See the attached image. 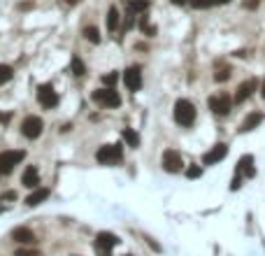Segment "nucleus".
Segmentation results:
<instances>
[{
    "instance_id": "f257e3e1",
    "label": "nucleus",
    "mask_w": 265,
    "mask_h": 256,
    "mask_svg": "<svg viewBox=\"0 0 265 256\" xmlns=\"http://www.w3.org/2000/svg\"><path fill=\"white\" fill-rule=\"evenodd\" d=\"M175 121L179 123V126L188 128L195 123V107H193L191 100H186V98H179L175 103Z\"/></svg>"
},
{
    "instance_id": "f03ea898",
    "label": "nucleus",
    "mask_w": 265,
    "mask_h": 256,
    "mask_svg": "<svg viewBox=\"0 0 265 256\" xmlns=\"http://www.w3.org/2000/svg\"><path fill=\"white\" fill-rule=\"evenodd\" d=\"M96 159L103 165H116L123 159V149H121V145H105L96 152Z\"/></svg>"
},
{
    "instance_id": "7ed1b4c3",
    "label": "nucleus",
    "mask_w": 265,
    "mask_h": 256,
    "mask_svg": "<svg viewBox=\"0 0 265 256\" xmlns=\"http://www.w3.org/2000/svg\"><path fill=\"white\" fill-rule=\"evenodd\" d=\"M26 152H21V149H10V152H3L0 154V172L3 175H10V172L17 168L21 161H24Z\"/></svg>"
},
{
    "instance_id": "20e7f679",
    "label": "nucleus",
    "mask_w": 265,
    "mask_h": 256,
    "mask_svg": "<svg viewBox=\"0 0 265 256\" xmlns=\"http://www.w3.org/2000/svg\"><path fill=\"white\" fill-rule=\"evenodd\" d=\"M121 240L116 238L114 233H107V231H100L96 235V251L100 256H109V251H112V247H116Z\"/></svg>"
},
{
    "instance_id": "39448f33",
    "label": "nucleus",
    "mask_w": 265,
    "mask_h": 256,
    "mask_svg": "<svg viewBox=\"0 0 265 256\" xmlns=\"http://www.w3.org/2000/svg\"><path fill=\"white\" fill-rule=\"evenodd\" d=\"M42 128H44V123H42V119L40 116H26L24 119V123H21V133L28 138V140H37L40 135H42Z\"/></svg>"
},
{
    "instance_id": "423d86ee",
    "label": "nucleus",
    "mask_w": 265,
    "mask_h": 256,
    "mask_svg": "<svg viewBox=\"0 0 265 256\" xmlns=\"http://www.w3.org/2000/svg\"><path fill=\"white\" fill-rule=\"evenodd\" d=\"M93 100H96L98 105H103V107H119L121 105V98L119 93L114 91V89H98V91H93Z\"/></svg>"
},
{
    "instance_id": "0eeeda50",
    "label": "nucleus",
    "mask_w": 265,
    "mask_h": 256,
    "mask_svg": "<svg viewBox=\"0 0 265 256\" xmlns=\"http://www.w3.org/2000/svg\"><path fill=\"white\" fill-rule=\"evenodd\" d=\"M37 100H40L42 107L51 110V107L58 105V93L54 91V86H51V84H42L40 89H37Z\"/></svg>"
},
{
    "instance_id": "6e6552de",
    "label": "nucleus",
    "mask_w": 265,
    "mask_h": 256,
    "mask_svg": "<svg viewBox=\"0 0 265 256\" xmlns=\"http://www.w3.org/2000/svg\"><path fill=\"white\" fill-rule=\"evenodd\" d=\"M210 110L219 116H226L230 110H233V100H230L226 93H219V96L210 98Z\"/></svg>"
},
{
    "instance_id": "1a4fd4ad",
    "label": "nucleus",
    "mask_w": 265,
    "mask_h": 256,
    "mask_svg": "<svg viewBox=\"0 0 265 256\" xmlns=\"http://www.w3.org/2000/svg\"><path fill=\"white\" fill-rule=\"evenodd\" d=\"M163 168L168 172H181V168H184L181 154L177 149H165V154H163Z\"/></svg>"
},
{
    "instance_id": "9d476101",
    "label": "nucleus",
    "mask_w": 265,
    "mask_h": 256,
    "mask_svg": "<svg viewBox=\"0 0 265 256\" xmlns=\"http://www.w3.org/2000/svg\"><path fill=\"white\" fill-rule=\"evenodd\" d=\"M226 154H228V145H223V142H219V145H214L210 149V152L203 156V163L205 165H217L219 161L226 159Z\"/></svg>"
},
{
    "instance_id": "9b49d317",
    "label": "nucleus",
    "mask_w": 265,
    "mask_h": 256,
    "mask_svg": "<svg viewBox=\"0 0 265 256\" xmlns=\"http://www.w3.org/2000/svg\"><path fill=\"white\" fill-rule=\"evenodd\" d=\"M123 82H126V86L130 91H140V86H142V70H140V66L128 68L123 73Z\"/></svg>"
},
{
    "instance_id": "f8f14e48",
    "label": "nucleus",
    "mask_w": 265,
    "mask_h": 256,
    "mask_svg": "<svg viewBox=\"0 0 265 256\" xmlns=\"http://www.w3.org/2000/svg\"><path fill=\"white\" fill-rule=\"evenodd\" d=\"M256 86H258V82L256 80H247L242 82L240 86H237V93H235V103H244L249 96H251L253 91H256Z\"/></svg>"
},
{
    "instance_id": "ddd939ff",
    "label": "nucleus",
    "mask_w": 265,
    "mask_h": 256,
    "mask_svg": "<svg viewBox=\"0 0 265 256\" xmlns=\"http://www.w3.org/2000/svg\"><path fill=\"white\" fill-rule=\"evenodd\" d=\"M12 240H17L19 244H35L37 242V238H35V233L30 231V228H14L12 231Z\"/></svg>"
},
{
    "instance_id": "4468645a",
    "label": "nucleus",
    "mask_w": 265,
    "mask_h": 256,
    "mask_svg": "<svg viewBox=\"0 0 265 256\" xmlns=\"http://www.w3.org/2000/svg\"><path fill=\"white\" fill-rule=\"evenodd\" d=\"M21 184L28 186V189H37V184H40V172H37V168L28 165L26 172H24V177H21Z\"/></svg>"
},
{
    "instance_id": "2eb2a0df",
    "label": "nucleus",
    "mask_w": 265,
    "mask_h": 256,
    "mask_svg": "<svg viewBox=\"0 0 265 256\" xmlns=\"http://www.w3.org/2000/svg\"><path fill=\"white\" fill-rule=\"evenodd\" d=\"M265 116H263V112H251V114L242 121V126H240V131L242 133H249V131H253L256 126H260V121H263Z\"/></svg>"
},
{
    "instance_id": "dca6fc26",
    "label": "nucleus",
    "mask_w": 265,
    "mask_h": 256,
    "mask_svg": "<svg viewBox=\"0 0 265 256\" xmlns=\"http://www.w3.org/2000/svg\"><path fill=\"white\" fill-rule=\"evenodd\" d=\"M237 175H247V177H253L256 175V168H253V156H242L240 163H237Z\"/></svg>"
},
{
    "instance_id": "f3484780",
    "label": "nucleus",
    "mask_w": 265,
    "mask_h": 256,
    "mask_svg": "<svg viewBox=\"0 0 265 256\" xmlns=\"http://www.w3.org/2000/svg\"><path fill=\"white\" fill-rule=\"evenodd\" d=\"M49 198V189H35L33 194L26 198V205H30V208H35V205H40V203H44Z\"/></svg>"
},
{
    "instance_id": "a211bd4d",
    "label": "nucleus",
    "mask_w": 265,
    "mask_h": 256,
    "mask_svg": "<svg viewBox=\"0 0 265 256\" xmlns=\"http://www.w3.org/2000/svg\"><path fill=\"white\" fill-rule=\"evenodd\" d=\"M126 7L130 10V12H135V14L147 12V10H149V0H128Z\"/></svg>"
},
{
    "instance_id": "6ab92c4d",
    "label": "nucleus",
    "mask_w": 265,
    "mask_h": 256,
    "mask_svg": "<svg viewBox=\"0 0 265 256\" xmlns=\"http://www.w3.org/2000/svg\"><path fill=\"white\" fill-rule=\"evenodd\" d=\"M123 140L128 142V147H132V149H138L140 147V135L135 133V131H132V128H123Z\"/></svg>"
},
{
    "instance_id": "aec40b11",
    "label": "nucleus",
    "mask_w": 265,
    "mask_h": 256,
    "mask_svg": "<svg viewBox=\"0 0 265 256\" xmlns=\"http://www.w3.org/2000/svg\"><path fill=\"white\" fill-rule=\"evenodd\" d=\"M107 28L109 31H116V28H119V10H116L114 5L109 7V12H107Z\"/></svg>"
},
{
    "instance_id": "412c9836",
    "label": "nucleus",
    "mask_w": 265,
    "mask_h": 256,
    "mask_svg": "<svg viewBox=\"0 0 265 256\" xmlns=\"http://www.w3.org/2000/svg\"><path fill=\"white\" fill-rule=\"evenodd\" d=\"M84 37L89 40V42H93V44L100 42V33H98L96 26H86V28H84Z\"/></svg>"
},
{
    "instance_id": "4be33fe9",
    "label": "nucleus",
    "mask_w": 265,
    "mask_h": 256,
    "mask_svg": "<svg viewBox=\"0 0 265 256\" xmlns=\"http://www.w3.org/2000/svg\"><path fill=\"white\" fill-rule=\"evenodd\" d=\"M14 77V70L10 66H5V63H0V84H7V82Z\"/></svg>"
},
{
    "instance_id": "5701e85b",
    "label": "nucleus",
    "mask_w": 265,
    "mask_h": 256,
    "mask_svg": "<svg viewBox=\"0 0 265 256\" xmlns=\"http://www.w3.org/2000/svg\"><path fill=\"white\" fill-rule=\"evenodd\" d=\"M84 73H86V66L82 63V58H79V56H73V75L75 77H82Z\"/></svg>"
},
{
    "instance_id": "b1692460",
    "label": "nucleus",
    "mask_w": 265,
    "mask_h": 256,
    "mask_svg": "<svg viewBox=\"0 0 265 256\" xmlns=\"http://www.w3.org/2000/svg\"><path fill=\"white\" fill-rule=\"evenodd\" d=\"M230 77V68L228 66H223V68H219L217 73H214V80L217 82H226Z\"/></svg>"
},
{
    "instance_id": "393cba45",
    "label": "nucleus",
    "mask_w": 265,
    "mask_h": 256,
    "mask_svg": "<svg viewBox=\"0 0 265 256\" xmlns=\"http://www.w3.org/2000/svg\"><path fill=\"white\" fill-rule=\"evenodd\" d=\"M188 3H191V7H195V10H205V7L214 5V0H188Z\"/></svg>"
},
{
    "instance_id": "a878e982",
    "label": "nucleus",
    "mask_w": 265,
    "mask_h": 256,
    "mask_svg": "<svg viewBox=\"0 0 265 256\" xmlns=\"http://www.w3.org/2000/svg\"><path fill=\"white\" fill-rule=\"evenodd\" d=\"M203 175V168L200 165H191V168H186V177L188 179H195V177Z\"/></svg>"
},
{
    "instance_id": "bb28decb",
    "label": "nucleus",
    "mask_w": 265,
    "mask_h": 256,
    "mask_svg": "<svg viewBox=\"0 0 265 256\" xmlns=\"http://www.w3.org/2000/svg\"><path fill=\"white\" fill-rule=\"evenodd\" d=\"M116 80H119V75L116 73H109V75H103V84H107L109 89L116 84Z\"/></svg>"
},
{
    "instance_id": "cd10ccee",
    "label": "nucleus",
    "mask_w": 265,
    "mask_h": 256,
    "mask_svg": "<svg viewBox=\"0 0 265 256\" xmlns=\"http://www.w3.org/2000/svg\"><path fill=\"white\" fill-rule=\"evenodd\" d=\"M140 28H142V31L147 33V35H154V33H156V28H154V26H149V24H147V17L142 19V21H140Z\"/></svg>"
},
{
    "instance_id": "c85d7f7f",
    "label": "nucleus",
    "mask_w": 265,
    "mask_h": 256,
    "mask_svg": "<svg viewBox=\"0 0 265 256\" xmlns=\"http://www.w3.org/2000/svg\"><path fill=\"white\" fill-rule=\"evenodd\" d=\"M17 256H42V254L35 251V249H26V247H21V249H17Z\"/></svg>"
},
{
    "instance_id": "c756f323",
    "label": "nucleus",
    "mask_w": 265,
    "mask_h": 256,
    "mask_svg": "<svg viewBox=\"0 0 265 256\" xmlns=\"http://www.w3.org/2000/svg\"><path fill=\"white\" fill-rule=\"evenodd\" d=\"M0 201H17V191H5L0 196Z\"/></svg>"
},
{
    "instance_id": "7c9ffc66",
    "label": "nucleus",
    "mask_w": 265,
    "mask_h": 256,
    "mask_svg": "<svg viewBox=\"0 0 265 256\" xmlns=\"http://www.w3.org/2000/svg\"><path fill=\"white\" fill-rule=\"evenodd\" d=\"M258 5H260V0H244V7H247V10H256Z\"/></svg>"
},
{
    "instance_id": "2f4dec72",
    "label": "nucleus",
    "mask_w": 265,
    "mask_h": 256,
    "mask_svg": "<svg viewBox=\"0 0 265 256\" xmlns=\"http://www.w3.org/2000/svg\"><path fill=\"white\" fill-rule=\"evenodd\" d=\"M0 121L7 123V121H10V114H0Z\"/></svg>"
},
{
    "instance_id": "473e14b6",
    "label": "nucleus",
    "mask_w": 265,
    "mask_h": 256,
    "mask_svg": "<svg viewBox=\"0 0 265 256\" xmlns=\"http://www.w3.org/2000/svg\"><path fill=\"white\" fill-rule=\"evenodd\" d=\"M188 0H172V5H186Z\"/></svg>"
},
{
    "instance_id": "72a5a7b5",
    "label": "nucleus",
    "mask_w": 265,
    "mask_h": 256,
    "mask_svg": "<svg viewBox=\"0 0 265 256\" xmlns=\"http://www.w3.org/2000/svg\"><path fill=\"white\" fill-rule=\"evenodd\" d=\"M230 0H214V5H228Z\"/></svg>"
},
{
    "instance_id": "f704fd0d",
    "label": "nucleus",
    "mask_w": 265,
    "mask_h": 256,
    "mask_svg": "<svg viewBox=\"0 0 265 256\" xmlns=\"http://www.w3.org/2000/svg\"><path fill=\"white\" fill-rule=\"evenodd\" d=\"M260 96L265 98V80H263V84H260Z\"/></svg>"
},
{
    "instance_id": "c9c22d12",
    "label": "nucleus",
    "mask_w": 265,
    "mask_h": 256,
    "mask_svg": "<svg viewBox=\"0 0 265 256\" xmlns=\"http://www.w3.org/2000/svg\"><path fill=\"white\" fill-rule=\"evenodd\" d=\"M65 3H68V5H77L79 0H65Z\"/></svg>"
},
{
    "instance_id": "e433bc0d",
    "label": "nucleus",
    "mask_w": 265,
    "mask_h": 256,
    "mask_svg": "<svg viewBox=\"0 0 265 256\" xmlns=\"http://www.w3.org/2000/svg\"><path fill=\"white\" fill-rule=\"evenodd\" d=\"M0 175H3V172H0Z\"/></svg>"
},
{
    "instance_id": "4c0bfd02",
    "label": "nucleus",
    "mask_w": 265,
    "mask_h": 256,
    "mask_svg": "<svg viewBox=\"0 0 265 256\" xmlns=\"http://www.w3.org/2000/svg\"><path fill=\"white\" fill-rule=\"evenodd\" d=\"M123 256H126V254H123Z\"/></svg>"
}]
</instances>
